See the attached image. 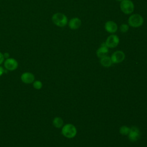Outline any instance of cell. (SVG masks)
I'll use <instances>...</instances> for the list:
<instances>
[{
  "instance_id": "obj_1",
  "label": "cell",
  "mask_w": 147,
  "mask_h": 147,
  "mask_svg": "<svg viewBox=\"0 0 147 147\" xmlns=\"http://www.w3.org/2000/svg\"><path fill=\"white\" fill-rule=\"evenodd\" d=\"M52 22L59 27H64L68 24L67 17L62 13H56L52 16Z\"/></svg>"
},
{
  "instance_id": "obj_2",
  "label": "cell",
  "mask_w": 147,
  "mask_h": 147,
  "mask_svg": "<svg viewBox=\"0 0 147 147\" xmlns=\"http://www.w3.org/2000/svg\"><path fill=\"white\" fill-rule=\"evenodd\" d=\"M144 18L138 13L132 14L128 18V24L132 28H139L144 23Z\"/></svg>"
},
{
  "instance_id": "obj_3",
  "label": "cell",
  "mask_w": 147,
  "mask_h": 147,
  "mask_svg": "<svg viewBox=\"0 0 147 147\" xmlns=\"http://www.w3.org/2000/svg\"><path fill=\"white\" fill-rule=\"evenodd\" d=\"M61 133L66 138H72L76 135L77 130L74 125L71 123H67L63 126Z\"/></svg>"
},
{
  "instance_id": "obj_4",
  "label": "cell",
  "mask_w": 147,
  "mask_h": 147,
  "mask_svg": "<svg viewBox=\"0 0 147 147\" xmlns=\"http://www.w3.org/2000/svg\"><path fill=\"white\" fill-rule=\"evenodd\" d=\"M120 9L125 14H130L134 11V5L131 0H123L120 2Z\"/></svg>"
},
{
  "instance_id": "obj_5",
  "label": "cell",
  "mask_w": 147,
  "mask_h": 147,
  "mask_svg": "<svg viewBox=\"0 0 147 147\" xmlns=\"http://www.w3.org/2000/svg\"><path fill=\"white\" fill-rule=\"evenodd\" d=\"M119 42L118 36L114 34H111L106 38L105 43L109 48H114L117 47Z\"/></svg>"
},
{
  "instance_id": "obj_6",
  "label": "cell",
  "mask_w": 147,
  "mask_h": 147,
  "mask_svg": "<svg viewBox=\"0 0 147 147\" xmlns=\"http://www.w3.org/2000/svg\"><path fill=\"white\" fill-rule=\"evenodd\" d=\"M110 57L113 64H118L124 60L125 54L123 51L118 50L114 52Z\"/></svg>"
},
{
  "instance_id": "obj_7",
  "label": "cell",
  "mask_w": 147,
  "mask_h": 147,
  "mask_svg": "<svg viewBox=\"0 0 147 147\" xmlns=\"http://www.w3.org/2000/svg\"><path fill=\"white\" fill-rule=\"evenodd\" d=\"M141 137V132L139 129L136 126H132L130 129L128 134V138L131 142H136L139 140Z\"/></svg>"
},
{
  "instance_id": "obj_8",
  "label": "cell",
  "mask_w": 147,
  "mask_h": 147,
  "mask_svg": "<svg viewBox=\"0 0 147 147\" xmlns=\"http://www.w3.org/2000/svg\"><path fill=\"white\" fill-rule=\"evenodd\" d=\"M17 61L13 58H7L4 62V66L9 71H14L18 67Z\"/></svg>"
},
{
  "instance_id": "obj_9",
  "label": "cell",
  "mask_w": 147,
  "mask_h": 147,
  "mask_svg": "<svg viewBox=\"0 0 147 147\" xmlns=\"http://www.w3.org/2000/svg\"><path fill=\"white\" fill-rule=\"evenodd\" d=\"M118 25L113 21H107L105 24V29L107 32L110 34H114L118 30Z\"/></svg>"
},
{
  "instance_id": "obj_10",
  "label": "cell",
  "mask_w": 147,
  "mask_h": 147,
  "mask_svg": "<svg viewBox=\"0 0 147 147\" xmlns=\"http://www.w3.org/2000/svg\"><path fill=\"white\" fill-rule=\"evenodd\" d=\"M68 25L71 29L76 30L81 26L82 21L78 17H73L68 22Z\"/></svg>"
},
{
  "instance_id": "obj_11",
  "label": "cell",
  "mask_w": 147,
  "mask_h": 147,
  "mask_svg": "<svg viewBox=\"0 0 147 147\" xmlns=\"http://www.w3.org/2000/svg\"><path fill=\"white\" fill-rule=\"evenodd\" d=\"M109 52V48L105 45V43L103 42L101 44L100 47L96 50V54L98 57L101 59L107 55Z\"/></svg>"
},
{
  "instance_id": "obj_12",
  "label": "cell",
  "mask_w": 147,
  "mask_h": 147,
  "mask_svg": "<svg viewBox=\"0 0 147 147\" xmlns=\"http://www.w3.org/2000/svg\"><path fill=\"white\" fill-rule=\"evenodd\" d=\"M21 79L25 84H30L34 82V76L30 72H25L21 75Z\"/></svg>"
},
{
  "instance_id": "obj_13",
  "label": "cell",
  "mask_w": 147,
  "mask_h": 147,
  "mask_svg": "<svg viewBox=\"0 0 147 147\" xmlns=\"http://www.w3.org/2000/svg\"><path fill=\"white\" fill-rule=\"evenodd\" d=\"M100 63L101 65L105 67H109L113 64L111 57L107 55L101 58L100 60Z\"/></svg>"
},
{
  "instance_id": "obj_14",
  "label": "cell",
  "mask_w": 147,
  "mask_h": 147,
  "mask_svg": "<svg viewBox=\"0 0 147 147\" xmlns=\"http://www.w3.org/2000/svg\"><path fill=\"white\" fill-rule=\"evenodd\" d=\"M53 126L56 128H60L63 125V120L61 118L56 117L54 118L52 121Z\"/></svg>"
},
{
  "instance_id": "obj_15",
  "label": "cell",
  "mask_w": 147,
  "mask_h": 147,
  "mask_svg": "<svg viewBox=\"0 0 147 147\" xmlns=\"http://www.w3.org/2000/svg\"><path fill=\"white\" fill-rule=\"evenodd\" d=\"M130 128L127 126H125V125L122 126L119 129V133L121 135H123V136L128 135L130 131Z\"/></svg>"
},
{
  "instance_id": "obj_16",
  "label": "cell",
  "mask_w": 147,
  "mask_h": 147,
  "mask_svg": "<svg viewBox=\"0 0 147 147\" xmlns=\"http://www.w3.org/2000/svg\"><path fill=\"white\" fill-rule=\"evenodd\" d=\"M129 25L126 24H122L119 26V30L122 33H126L129 30Z\"/></svg>"
},
{
  "instance_id": "obj_17",
  "label": "cell",
  "mask_w": 147,
  "mask_h": 147,
  "mask_svg": "<svg viewBox=\"0 0 147 147\" xmlns=\"http://www.w3.org/2000/svg\"><path fill=\"white\" fill-rule=\"evenodd\" d=\"M33 86L35 89L40 90L42 87V83H41V82H40L39 80H36V81L33 82Z\"/></svg>"
},
{
  "instance_id": "obj_18",
  "label": "cell",
  "mask_w": 147,
  "mask_h": 147,
  "mask_svg": "<svg viewBox=\"0 0 147 147\" xmlns=\"http://www.w3.org/2000/svg\"><path fill=\"white\" fill-rule=\"evenodd\" d=\"M4 59H5V57H4L3 54H2V53L0 52V65L3 62Z\"/></svg>"
},
{
  "instance_id": "obj_19",
  "label": "cell",
  "mask_w": 147,
  "mask_h": 147,
  "mask_svg": "<svg viewBox=\"0 0 147 147\" xmlns=\"http://www.w3.org/2000/svg\"><path fill=\"white\" fill-rule=\"evenodd\" d=\"M4 69H3V68L2 67H1L0 66V76L3 74V72H4Z\"/></svg>"
},
{
  "instance_id": "obj_20",
  "label": "cell",
  "mask_w": 147,
  "mask_h": 147,
  "mask_svg": "<svg viewBox=\"0 0 147 147\" xmlns=\"http://www.w3.org/2000/svg\"><path fill=\"white\" fill-rule=\"evenodd\" d=\"M3 56H4V57L6 58V59L9 58V55L8 53H5V54H3Z\"/></svg>"
},
{
  "instance_id": "obj_21",
  "label": "cell",
  "mask_w": 147,
  "mask_h": 147,
  "mask_svg": "<svg viewBox=\"0 0 147 147\" xmlns=\"http://www.w3.org/2000/svg\"><path fill=\"white\" fill-rule=\"evenodd\" d=\"M116 1H119V2H121L122 1H123V0H116Z\"/></svg>"
}]
</instances>
